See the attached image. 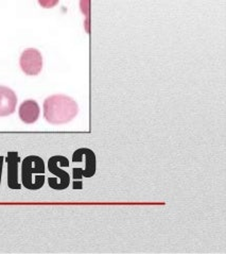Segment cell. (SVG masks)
Here are the masks:
<instances>
[{
    "label": "cell",
    "instance_id": "cell-1",
    "mask_svg": "<svg viewBox=\"0 0 226 254\" xmlns=\"http://www.w3.org/2000/svg\"><path fill=\"white\" fill-rule=\"evenodd\" d=\"M78 113V103L66 95H52L44 101V118L51 125L68 124Z\"/></svg>",
    "mask_w": 226,
    "mask_h": 254
},
{
    "label": "cell",
    "instance_id": "cell-2",
    "mask_svg": "<svg viewBox=\"0 0 226 254\" xmlns=\"http://www.w3.org/2000/svg\"><path fill=\"white\" fill-rule=\"evenodd\" d=\"M45 163L37 155H29L21 162V182L29 190H37L45 184Z\"/></svg>",
    "mask_w": 226,
    "mask_h": 254
},
{
    "label": "cell",
    "instance_id": "cell-3",
    "mask_svg": "<svg viewBox=\"0 0 226 254\" xmlns=\"http://www.w3.org/2000/svg\"><path fill=\"white\" fill-rule=\"evenodd\" d=\"M73 163L84 164V167H74L72 169L73 178V190H81V179L92 178L96 174V155L93 150L88 148H80L72 154Z\"/></svg>",
    "mask_w": 226,
    "mask_h": 254
},
{
    "label": "cell",
    "instance_id": "cell-4",
    "mask_svg": "<svg viewBox=\"0 0 226 254\" xmlns=\"http://www.w3.org/2000/svg\"><path fill=\"white\" fill-rule=\"evenodd\" d=\"M69 161L66 156L55 155L48 161V170L54 175V178L48 179L49 188L55 190H64L70 184V176L63 168L69 167Z\"/></svg>",
    "mask_w": 226,
    "mask_h": 254
},
{
    "label": "cell",
    "instance_id": "cell-5",
    "mask_svg": "<svg viewBox=\"0 0 226 254\" xmlns=\"http://www.w3.org/2000/svg\"><path fill=\"white\" fill-rule=\"evenodd\" d=\"M21 70L27 76H37L43 69V57L35 48H28L22 52L19 59Z\"/></svg>",
    "mask_w": 226,
    "mask_h": 254
},
{
    "label": "cell",
    "instance_id": "cell-6",
    "mask_svg": "<svg viewBox=\"0 0 226 254\" xmlns=\"http://www.w3.org/2000/svg\"><path fill=\"white\" fill-rule=\"evenodd\" d=\"M17 106V96L11 88L0 85V117L12 115Z\"/></svg>",
    "mask_w": 226,
    "mask_h": 254
},
{
    "label": "cell",
    "instance_id": "cell-7",
    "mask_svg": "<svg viewBox=\"0 0 226 254\" xmlns=\"http://www.w3.org/2000/svg\"><path fill=\"white\" fill-rule=\"evenodd\" d=\"M20 161V156L16 151H10L5 158L7 164V186L11 190L21 189L18 183V164Z\"/></svg>",
    "mask_w": 226,
    "mask_h": 254
},
{
    "label": "cell",
    "instance_id": "cell-8",
    "mask_svg": "<svg viewBox=\"0 0 226 254\" xmlns=\"http://www.w3.org/2000/svg\"><path fill=\"white\" fill-rule=\"evenodd\" d=\"M41 114V109L39 103L35 100H26L20 104L18 110V115L20 121L27 125H32L37 122Z\"/></svg>",
    "mask_w": 226,
    "mask_h": 254
},
{
    "label": "cell",
    "instance_id": "cell-9",
    "mask_svg": "<svg viewBox=\"0 0 226 254\" xmlns=\"http://www.w3.org/2000/svg\"><path fill=\"white\" fill-rule=\"evenodd\" d=\"M59 0H39V3L44 9H51V7H55Z\"/></svg>",
    "mask_w": 226,
    "mask_h": 254
},
{
    "label": "cell",
    "instance_id": "cell-10",
    "mask_svg": "<svg viewBox=\"0 0 226 254\" xmlns=\"http://www.w3.org/2000/svg\"><path fill=\"white\" fill-rule=\"evenodd\" d=\"M81 11L88 16V0H81Z\"/></svg>",
    "mask_w": 226,
    "mask_h": 254
},
{
    "label": "cell",
    "instance_id": "cell-11",
    "mask_svg": "<svg viewBox=\"0 0 226 254\" xmlns=\"http://www.w3.org/2000/svg\"><path fill=\"white\" fill-rule=\"evenodd\" d=\"M3 163H4V158L0 155V185H1V178H2V169H3Z\"/></svg>",
    "mask_w": 226,
    "mask_h": 254
}]
</instances>
